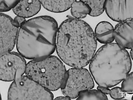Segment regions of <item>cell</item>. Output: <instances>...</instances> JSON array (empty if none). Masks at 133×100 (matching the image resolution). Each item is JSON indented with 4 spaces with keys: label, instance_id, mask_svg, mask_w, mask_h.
I'll return each mask as SVG.
<instances>
[{
    "label": "cell",
    "instance_id": "6da1fadb",
    "mask_svg": "<svg viewBox=\"0 0 133 100\" xmlns=\"http://www.w3.org/2000/svg\"><path fill=\"white\" fill-rule=\"evenodd\" d=\"M97 45L92 28L82 19L68 16L58 27L56 50L61 60L69 66H87L95 53Z\"/></svg>",
    "mask_w": 133,
    "mask_h": 100
},
{
    "label": "cell",
    "instance_id": "7a4b0ae2",
    "mask_svg": "<svg viewBox=\"0 0 133 100\" xmlns=\"http://www.w3.org/2000/svg\"><path fill=\"white\" fill-rule=\"evenodd\" d=\"M58 28L56 21L49 16L26 20L19 28L16 43L18 52L31 60L51 55L56 49Z\"/></svg>",
    "mask_w": 133,
    "mask_h": 100
},
{
    "label": "cell",
    "instance_id": "3957f363",
    "mask_svg": "<svg viewBox=\"0 0 133 100\" xmlns=\"http://www.w3.org/2000/svg\"><path fill=\"white\" fill-rule=\"evenodd\" d=\"M131 67V57L126 49L112 42L104 44L97 50L89 66L96 84L109 88L123 81Z\"/></svg>",
    "mask_w": 133,
    "mask_h": 100
},
{
    "label": "cell",
    "instance_id": "277c9868",
    "mask_svg": "<svg viewBox=\"0 0 133 100\" xmlns=\"http://www.w3.org/2000/svg\"><path fill=\"white\" fill-rule=\"evenodd\" d=\"M66 71L60 59L50 55L29 62L26 64L25 73L51 91L61 88Z\"/></svg>",
    "mask_w": 133,
    "mask_h": 100
},
{
    "label": "cell",
    "instance_id": "5b68a950",
    "mask_svg": "<svg viewBox=\"0 0 133 100\" xmlns=\"http://www.w3.org/2000/svg\"><path fill=\"white\" fill-rule=\"evenodd\" d=\"M21 70L16 72L8 89V100H53L52 93Z\"/></svg>",
    "mask_w": 133,
    "mask_h": 100
},
{
    "label": "cell",
    "instance_id": "8992f818",
    "mask_svg": "<svg viewBox=\"0 0 133 100\" xmlns=\"http://www.w3.org/2000/svg\"><path fill=\"white\" fill-rule=\"evenodd\" d=\"M94 86L92 77L87 69L72 67L66 71L60 89L64 96L75 99L80 92L92 89Z\"/></svg>",
    "mask_w": 133,
    "mask_h": 100
},
{
    "label": "cell",
    "instance_id": "52a82bcc",
    "mask_svg": "<svg viewBox=\"0 0 133 100\" xmlns=\"http://www.w3.org/2000/svg\"><path fill=\"white\" fill-rule=\"evenodd\" d=\"M24 58L18 52H14L0 55V80L7 82L13 81L19 70L25 73L27 63Z\"/></svg>",
    "mask_w": 133,
    "mask_h": 100
},
{
    "label": "cell",
    "instance_id": "ba28073f",
    "mask_svg": "<svg viewBox=\"0 0 133 100\" xmlns=\"http://www.w3.org/2000/svg\"><path fill=\"white\" fill-rule=\"evenodd\" d=\"M19 28L14 19L0 13V55L13 49L16 44Z\"/></svg>",
    "mask_w": 133,
    "mask_h": 100
},
{
    "label": "cell",
    "instance_id": "9c48e42d",
    "mask_svg": "<svg viewBox=\"0 0 133 100\" xmlns=\"http://www.w3.org/2000/svg\"><path fill=\"white\" fill-rule=\"evenodd\" d=\"M104 10L112 20L118 22L133 18V0H106Z\"/></svg>",
    "mask_w": 133,
    "mask_h": 100
},
{
    "label": "cell",
    "instance_id": "30bf717a",
    "mask_svg": "<svg viewBox=\"0 0 133 100\" xmlns=\"http://www.w3.org/2000/svg\"><path fill=\"white\" fill-rule=\"evenodd\" d=\"M114 40L125 49L133 48V18L118 22L114 28Z\"/></svg>",
    "mask_w": 133,
    "mask_h": 100
},
{
    "label": "cell",
    "instance_id": "8fae6325",
    "mask_svg": "<svg viewBox=\"0 0 133 100\" xmlns=\"http://www.w3.org/2000/svg\"><path fill=\"white\" fill-rule=\"evenodd\" d=\"M41 5L39 0H20L12 10L16 15L28 18L38 13Z\"/></svg>",
    "mask_w": 133,
    "mask_h": 100
},
{
    "label": "cell",
    "instance_id": "7c38bea8",
    "mask_svg": "<svg viewBox=\"0 0 133 100\" xmlns=\"http://www.w3.org/2000/svg\"><path fill=\"white\" fill-rule=\"evenodd\" d=\"M94 32L97 40L102 44L111 43L114 40V27L108 22L103 21L98 23Z\"/></svg>",
    "mask_w": 133,
    "mask_h": 100
},
{
    "label": "cell",
    "instance_id": "4fadbf2b",
    "mask_svg": "<svg viewBox=\"0 0 133 100\" xmlns=\"http://www.w3.org/2000/svg\"><path fill=\"white\" fill-rule=\"evenodd\" d=\"M41 5L46 10L55 13L65 12L71 8L77 0H39Z\"/></svg>",
    "mask_w": 133,
    "mask_h": 100
},
{
    "label": "cell",
    "instance_id": "5bb4252c",
    "mask_svg": "<svg viewBox=\"0 0 133 100\" xmlns=\"http://www.w3.org/2000/svg\"><path fill=\"white\" fill-rule=\"evenodd\" d=\"M91 9L86 3L81 1H76L72 4L71 13L72 17L81 19L85 18L88 15H90Z\"/></svg>",
    "mask_w": 133,
    "mask_h": 100
},
{
    "label": "cell",
    "instance_id": "9a60e30c",
    "mask_svg": "<svg viewBox=\"0 0 133 100\" xmlns=\"http://www.w3.org/2000/svg\"><path fill=\"white\" fill-rule=\"evenodd\" d=\"M89 89L80 92L77 100H108L106 95L100 90Z\"/></svg>",
    "mask_w": 133,
    "mask_h": 100
},
{
    "label": "cell",
    "instance_id": "2e32d148",
    "mask_svg": "<svg viewBox=\"0 0 133 100\" xmlns=\"http://www.w3.org/2000/svg\"><path fill=\"white\" fill-rule=\"evenodd\" d=\"M88 4L91 9L90 15L92 17L99 16L104 11L106 0H79Z\"/></svg>",
    "mask_w": 133,
    "mask_h": 100
},
{
    "label": "cell",
    "instance_id": "e0dca14e",
    "mask_svg": "<svg viewBox=\"0 0 133 100\" xmlns=\"http://www.w3.org/2000/svg\"><path fill=\"white\" fill-rule=\"evenodd\" d=\"M121 88L123 92L133 95V72L129 73L123 80Z\"/></svg>",
    "mask_w": 133,
    "mask_h": 100
},
{
    "label": "cell",
    "instance_id": "ac0fdd59",
    "mask_svg": "<svg viewBox=\"0 0 133 100\" xmlns=\"http://www.w3.org/2000/svg\"><path fill=\"white\" fill-rule=\"evenodd\" d=\"M20 0H0V11L3 13L14 8Z\"/></svg>",
    "mask_w": 133,
    "mask_h": 100
},
{
    "label": "cell",
    "instance_id": "d6986e66",
    "mask_svg": "<svg viewBox=\"0 0 133 100\" xmlns=\"http://www.w3.org/2000/svg\"><path fill=\"white\" fill-rule=\"evenodd\" d=\"M125 93L122 91L121 87L116 86L110 90L109 94L113 99H121L125 98Z\"/></svg>",
    "mask_w": 133,
    "mask_h": 100
},
{
    "label": "cell",
    "instance_id": "ffe728a7",
    "mask_svg": "<svg viewBox=\"0 0 133 100\" xmlns=\"http://www.w3.org/2000/svg\"><path fill=\"white\" fill-rule=\"evenodd\" d=\"M14 20L16 23L19 27L26 21L25 18L17 15L14 18Z\"/></svg>",
    "mask_w": 133,
    "mask_h": 100
},
{
    "label": "cell",
    "instance_id": "44dd1931",
    "mask_svg": "<svg viewBox=\"0 0 133 100\" xmlns=\"http://www.w3.org/2000/svg\"><path fill=\"white\" fill-rule=\"evenodd\" d=\"M97 89L100 90L105 95L109 94L110 90L109 88L99 86H97Z\"/></svg>",
    "mask_w": 133,
    "mask_h": 100
},
{
    "label": "cell",
    "instance_id": "7402d4cb",
    "mask_svg": "<svg viewBox=\"0 0 133 100\" xmlns=\"http://www.w3.org/2000/svg\"><path fill=\"white\" fill-rule=\"evenodd\" d=\"M65 96H59L56 97L54 99L55 100H70L71 98L69 97Z\"/></svg>",
    "mask_w": 133,
    "mask_h": 100
},
{
    "label": "cell",
    "instance_id": "603a6c76",
    "mask_svg": "<svg viewBox=\"0 0 133 100\" xmlns=\"http://www.w3.org/2000/svg\"><path fill=\"white\" fill-rule=\"evenodd\" d=\"M130 55L133 61V48L131 49L130 52Z\"/></svg>",
    "mask_w": 133,
    "mask_h": 100
},
{
    "label": "cell",
    "instance_id": "cb8c5ba5",
    "mask_svg": "<svg viewBox=\"0 0 133 100\" xmlns=\"http://www.w3.org/2000/svg\"><path fill=\"white\" fill-rule=\"evenodd\" d=\"M131 99L133 100V95H132V97H131Z\"/></svg>",
    "mask_w": 133,
    "mask_h": 100
}]
</instances>
